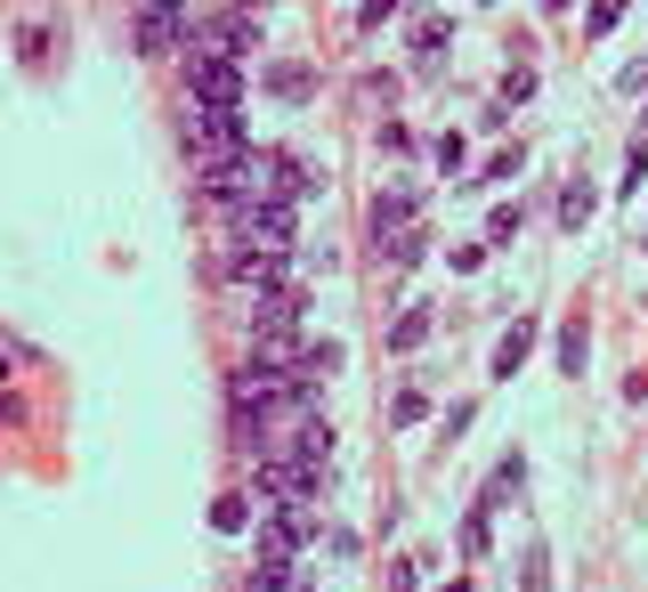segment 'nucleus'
<instances>
[{"label":"nucleus","instance_id":"f257e3e1","mask_svg":"<svg viewBox=\"0 0 648 592\" xmlns=\"http://www.w3.org/2000/svg\"><path fill=\"white\" fill-rule=\"evenodd\" d=\"M186 155L203 162H236L243 155V106H186Z\"/></svg>","mask_w":648,"mask_h":592},{"label":"nucleus","instance_id":"f03ea898","mask_svg":"<svg viewBox=\"0 0 648 592\" xmlns=\"http://www.w3.org/2000/svg\"><path fill=\"white\" fill-rule=\"evenodd\" d=\"M243 252H292V203H236Z\"/></svg>","mask_w":648,"mask_h":592},{"label":"nucleus","instance_id":"7ed1b4c3","mask_svg":"<svg viewBox=\"0 0 648 592\" xmlns=\"http://www.w3.org/2000/svg\"><path fill=\"white\" fill-rule=\"evenodd\" d=\"M186 41V0H146L138 9V57H171Z\"/></svg>","mask_w":648,"mask_h":592},{"label":"nucleus","instance_id":"20e7f679","mask_svg":"<svg viewBox=\"0 0 648 592\" xmlns=\"http://www.w3.org/2000/svg\"><path fill=\"white\" fill-rule=\"evenodd\" d=\"M186 98H195V106H243V73L227 66V57H195V66H186Z\"/></svg>","mask_w":648,"mask_h":592},{"label":"nucleus","instance_id":"39448f33","mask_svg":"<svg viewBox=\"0 0 648 592\" xmlns=\"http://www.w3.org/2000/svg\"><path fill=\"white\" fill-rule=\"evenodd\" d=\"M292 317H300V293H292V284H268L252 300V333H292Z\"/></svg>","mask_w":648,"mask_h":592},{"label":"nucleus","instance_id":"423d86ee","mask_svg":"<svg viewBox=\"0 0 648 592\" xmlns=\"http://www.w3.org/2000/svg\"><path fill=\"white\" fill-rule=\"evenodd\" d=\"M203 57H227V66H236V57H252V16H219L212 41H203Z\"/></svg>","mask_w":648,"mask_h":592},{"label":"nucleus","instance_id":"0eeeda50","mask_svg":"<svg viewBox=\"0 0 648 592\" xmlns=\"http://www.w3.org/2000/svg\"><path fill=\"white\" fill-rule=\"evenodd\" d=\"M527 350H535V317H519L503 341H494V365L487 374H519V365H527Z\"/></svg>","mask_w":648,"mask_h":592},{"label":"nucleus","instance_id":"6e6552de","mask_svg":"<svg viewBox=\"0 0 648 592\" xmlns=\"http://www.w3.org/2000/svg\"><path fill=\"white\" fill-rule=\"evenodd\" d=\"M406 228H413V195H382V203H373V236H382V243L406 236Z\"/></svg>","mask_w":648,"mask_h":592},{"label":"nucleus","instance_id":"1a4fd4ad","mask_svg":"<svg viewBox=\"0 0 648 592\" xmlns=\"http://www.w3.org/2000/svg\"><path fill=\"white\" fill-rule=\"evenodd\" d=\"M583 357H592V333H583V317L559 325V374H583Z\"/></svg>","mask_w":648,"mask_h":592},{"label":"nucleus","instance_id":"9d476101","mask_svg":"<svg viewBox=\"0 0 648 592\" xmlns=\"http://www.w3.org/2000/svg\"><path fill=\"white\" fill-rule=\"evenodd\" d=\"M260 81H268V90H276V98H292V106H300V98L317 90V73H308V66H268Z\"/></svg>","mask_w":648,"mask_h":592},{"label":"nucleus","instance_id":"9b49d317","mask_svg":"<svg viewBox=\"0 0 648 592\" xmlns=\"http://www.w3.org/2000/svg\"><path fill=\"white\" fill-rule=\"evenodd\" d=\"M511 487H527V463H519V455L487 479V496H478V503H487V512H503V503H511Z\"/></svg>","mask_w":648,"mask_h":592},{"label":"nucleus","instance_id":"f8f14e48","mask_svg":"<svg viewBox=\"0 0 648 592\" xmlns=\"http://www.w3.org/2000/svg\"><path fill=\"white\" fill-rule=\"evenodd\" d=\"M332 365H341V341H308L300 350V382H325Z\"/></svg>","mask_w":648,"mask_h":592},{"label":"nucleus","instance_id":"ddd939ff","mask_svg":"<svg viewBox=\"0 0 648 592\" xmlns=\"http://www.w3.org/2000/svg\"><path fill=\"white\" fill-rule=\"evenodd\" d=\"M583 219H592V187L576 179V187H559V228H583Z\"/></svg>","mask_w":648,"mask_h":592},{"label":"nucleus","instance_id":"4468645a","mask_svg":"<svg viewBox=\"0 0 648 592\" xmlns=\"http://www.w3.org/2000/svg\"><path fill=\"white\" fill-rule=\"evenodd\" d=\"M422 333H430V309H406V317L389 325V350H413V341H422Z\"/></svg>","mask_w":648,"mask_h":592},{"label":"nucleus","instance_id":"2eb2a0df","mask_svg":"<svg viewBox=\"0 0 648 592\" xmlns=\"http://www.w3.org/2000/svg\"><path fill=\"white\" fill-rule=\"evenodd\" d=\"M616 16H624V0H592V16H583V41H609Z\"/></svg>","mask_w":648,"mask_h":592},{"label":"nucleus","instance_id":"dca6fc26","mask_svg":"<svg viewBox=\"0 0 648 592\" xmlns=\"http://www.w3.org/2000/svg\"><path fill=\"white\" fill-rule=\"evenodd\" d=\"M487 520H494V512H487V503H470V512H463V553H470V560H478V553H487Z\"/></svg>","mask_w":648,"mask_h":592},{"label":"nucleus","instance_id":"f3484780","mask_svg":"<svg viewBox=\"0 0 648 592\" xmlns=\"http://www.w3.org/2000/svg\"><path fill=\"white\" fill-rule=\"evenodd\" d=\"M243 520H252V503H243V496H219V503H212V527H227V536H236Z\"/></svg>","mask_w":648,"mask_h":592},{"label":"nucleus","instance_id":"a211bd4d","mask_svg":"<svg viewBox=\"0 0 648 592\" xmlns=\"http://www.w3.org/2000/svg\"><path fill=\"white\" fill-rule=\"evenodd\" d=\"M382 260H389V269H413V260H422V236H389Z\"/></svg>","mask_w":648,"mask_h":592},{"label":"nucleus","instance_id":"6ab92c4d","mask_svg":"<svg viewBox=\"0 0 648 592\" xmlns=\"http://www.w3.org/2000/svg\"><path fill=\"white\" fill-rule=\"evenodd\" d=\"M519 560H527V568H519V584H527V592H552V584H543V544H527Z\"/></svg>","mask_w":648,"mask_h":592},{"label":"nucleus","instance_id":"aec40b11","mask_svg":"<svg viewBox=\"0 0 648 592\" xmlns=\"http://www.w3.org/2000/svg\"><path fill=\"white\" fill-rule=\"evenodd\" d=\"M389 414H397V422H422V414H430V398H422V390H397Z\"/></svg>","mask_w":648,"mask_h":592},{"label":"nucleus","instance_id":"412c9836","mask_svg":"<svg viewBox=\"0 0 648 592\" xmlns=\"http://www.w3.org/2000/svg\"><path fill=\"white\" fill-rule=\"evenodd\" d=\"M487 243H519V212L503 203V212H494V228H487Z\"/></svg>","mask_w":648,"mask_h":592},{"label":"nucleus","instance_id":"4be33fe9","mask_svg":"<svg viewBox=\"0 0 648 592\" xmlns=\"http://www.w3.org/2000/svg\"><path fill=\"white\" fill-rule=\"evenodd\" d=\"M389 9H406V0H365V9H357V25L373 33V25H389Z\"/></svg>","mask_w":648,"mask_h":592},{"label":"nucleus","instance_id":"5701e85b","mask_svg":"<svg viewBox=\"0 0 648 592\" xmlns=\"http://www.w3.org/2000/svg\"><path fill=\"white\" fill-rule=\"evenodd\" d=\"M446 592H463V584H446Z\"/></svg>","mask_w":648,"mask_h":592},{"label":"nucleus","instance_id":"b1692460","mask_svg":"<svg viewBox=\"0 0 648 592\" xmlns=\"http://www.w3.org/2000/svg\"><path fill=\"white\" fill-rule=\"evenodd\" d=\"M260 9H268V0H260Z\"/></svg>","mask_w":648,"mask_h":592}]
</instances>
